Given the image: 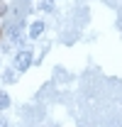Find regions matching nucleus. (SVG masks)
Masks as SVG:
<instances>
[{"label":"nucleus","instance_id":"f257e3e1","mask_svg":"<svg viewBox=\"0 0 122 127\" xmlns=\"http://www.w3.org/2000/svg\"><path fill=\"white\" fill-rule=\"evenodd\" d=\"M32 61H34V54H32V51H27V49L20 51V54L15 56V71L17 73H25V71L32 66Z\"/></svg>","mask_w":122,"mask_h":127},{"label":"nucleus","instance_id":"f03ea898","mask_svg":"<svg viewBox=\"0 0 122 127\" xmlns=\"http://www.w3.org/2000/svg\"><path fill=\"white\" fill-rule=\"evenodd\" d=\"M42 32H44V22H42V20H37V22L30 27V37H32V39H37Z\"/></svg>","mask_w":122,"mask_h":127},{"label":"nucleus","instance_id":"7ed1b4c3","mask_svg":"<svg viewBox=\"0 0 122 127\" xmlns=\"http://www.w3.org/2000/svg\"><path fill=\"white\" fill-rule=\"evenodd\" d=\"M7 108H10V95L0 91V110H7Z\"/></svg>","mask_w":122,"mask_h":127},{"label":"nucleus","instance_id":"20e7f679","mask_svg":"<svg viewBox=\"0 0 122 127\" xmlns=\"http://www.w3.org/2000/svg\"><path fill=\"white\" fill-rule=\"evenodd\" d=\"M2 78H5V83H15V81H17V71H15V68L5 71V76H2Z\"/></svg>","mask_w":122,"mask_h":127},{"label":"nucleus","instance_id":"39448f33","mask_svg":"<svg viewBox=\"0 0 122 127\" xmlns=\"http://www.w3.org/2000/svg\"><path fill=\"white\" fill-rule=\"evenodd\" d=\"M51 7H54V0H44L42 2V10H51Z\"/></svg>","mask_w":122,"mask_h":127},{"label":"nucleus","instance_id":"423d86ee","mask_svg":"<svg viewBox=\"0 0 122 127\" xmlns=\"http://www.w3.org/2000/svg\"><path fill=\"white\" fill-rule=\"evenodd\" d=\"M0 127H7V122H5V120H0Z\"/></svg>","mask_w":122,"mask_h":127}]
</instances>
